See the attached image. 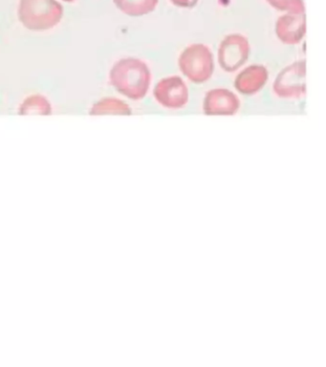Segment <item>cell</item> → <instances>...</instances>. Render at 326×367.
<instances>
[{
    "instance_id": "obj_15",
    "label": "cell",
    "mask_w": 326,
    "mask_h": 367,
    "mask_svg": "<svg viewBox=\"0 0 326 367\" xmlns=\"http://www.w3.org/2000/svg\"><path fill=\"white\" fill-rule=\"evenodd\" d=\"M62 1H64V2H74V1H76V0H62Z\"/></svg>"
},
{
    "instance_id": "obj_4",
    "label": "cell",
    "mask_w": 326,
    "mask_h": 367,
    "mask_svg": "<svg viewBox=\"0 0 326 367\" xmlns=\"http://www.w3.org/2000/svg\"><path fill=\"white\" fill-rule=\"evenodd\" d=\"M306 64L297 61L287 66L277 75L274 91L281 98H299L306 92Z\"/></svg>"
},
{
    "instance_id": "obj_11",
    "label": "cell",
    "mask_w": 326,
    "mask_h": 367,
    "mask_svg": "<svg viewBox=\"0 0 326 367\" xmlns=\"http://www.w3.org/2000/svg\"><path fill=\"white\" fill-rule=\"evenodd\" d=\"M113 2L123 14L130 16H142L151 12L159 0H113Z\"/></svg>"
},
{
    "instance_id": "obj_5",
    "label": "cell",
    "mask_w": 326,
    "mask_h": 367,
    "mask_svg": "<svg viewBox=\"0 0 326 367\" xmlns=\"http://www.w3.org/2000/svg\"><path fill=\"white\" fill-rule=\"evenodd\" d=\"M250 55L248 39L238 34L226 37L218 49V61L226 72H234L243 65Z\"/></svg>"
},
{
    "instance_id": "obj_7",
    "label": "cell",
    "mask_w": 326,
    "mask_h": 367,
    "mask_svg": "<svg viewBox=\"0 0 326 367\" xmlns=\"http://www.w3.org/2000/svg\"><path fill=\"white\" fill-rule=\"evenodd\" d=\"M239 106V99L234 93L223 88L213 89L205 97L204 113L208 116H232Z\"/></svg>"
},
{
    "instance_id": "obj_6",
    "label": "cell",
    "mask_w": 326,
    "mask_h": 367,
    "mask_svg": "<svg viewBox=\"0 0 326 367\" xmlns=\"http://www.w3.org/2000/svg\"><path fill=\"white\" fill-rule=\"evenodd\" d=\"M156 100L164 107L179 109L188 100V89L184 81L177 76L163 78L153 91Z\"/></svg>"
},
{
    "instance_id": "obj_9",
    "label": "cell",
    "mask_w": 326,
    "mask_h": 367,
    "mask_svg": "<svg viewBox=\"0 0 326 367\" xmlns=\"http://www.w3.org/2000/svg\"><path fill=\"white\" fill-rule=\"evenodd\" d=\"M268 71L262 65H252L245 68L236 77L234 86L243 95H253L265 85Z\"/></svg>"
},
{
    "instance_id": "obj_14",
    "label": "cell",
    "mask_w": 326,
    "mask_h": 367,
    "mask_svg": "<svg viewBox=\"0 0 326 367\" xmlns=\"http://www.w3.org/2000/svg\"><path fill=\"white\" fill-rule=\"evenodd\" d=\"M174 5L181 8H191L195 6L198 0H170Z\"/></svg>"
},
{
    "instance_id": "obj_10",
    "label": "cell",
    "mask_w": 326,
    "mask_h": 367,
    "mask_svg": "<svg viewBox=\"0 0 326 367\" xmlns=\"http://www.w3.org/2000/svg\"><path fill=\"white\" fill-rule=\"evenodd\" d=\"M131 113L128 104L116 98L102 99L93 104L89 111L91 116H103V115L130 116Z\"/></svg>"
},
{
    "instance_id": "obj_2",
    "label": "cell",
    "mask_w": 326,
    "mask_h": 367,
    "mask_svg": "<svg viewBox=\"0 0 326 367\" xmlns=\"http://www.w3.org/2000/svg\"><path fill=\"white\" fill-rule=\"evenodd\" d=\"M17 15L26 29L44 32L59 23L63 7L56 0H19Z\"/></svg>"
},
{
    "instance_id": "obj_1",
    "label": "cell",
    "mask_w": 326,
    "mask_h": 367,
    "mask_svg": "<svg viewBox=\"0 0 326 367\" xmlns=\"http://www.w3.org/2000/svg\"><path fill=\"white\" fill-rule=\"evenodd\" d=\"M112 86L131 100H138L147 95L151 74L144 62L134 57L122 59L113 65L109 73Z\"/></svg>"
},
{
    "instance_id": "obj_12",
    "label": "cell",
    "mask_w": 326,
    "mask_h": 367,
    "mask_svg": "<svg viewBox=\"0 0 326 367\" xmlns=\"http://www.w3.org/2000/svg\"><path fill=\"white\" fill-rule=\"evenodd\" d=\"M52 113L51 104L44 96L41 95H32L26 98L23 103L19 106L18 114L21 116H28V115H40V116H48Z\"/></svg>"
},
{
    "instance_id": "obj_3",
    "label": "cell",
    "mask_w": 326,
    "mask_h": 367,
    "mask_svg": "<svg viewBox=\"0 0 326 367\" xmlns=\"http://www.w3.org/2000/svg\"><path fill=\"white\" fill-rule=\"evenodd\" d=\"M179 67L189 81L203 83L212 76L213 56L204 44H192L180 56Z\"/></svg>"
},
{
    "instance_id": "obj_13",
    "label": "cell",
    "mask_w": 326,
    "mask_h": 367,
    "mask_svg": "<svg viewBox=\"0 0 326 367\" xmlns=\"http://www.w3.org/2000/svg\"><path fill=\"white\" fill-rule=\"evenodd\" d=\"M271 6L279 11L290 12L291 14H304L303 0H267Z\"/></svg>"
},
{
    "instance_id": "obj_8",
    "label": "cell",
    "mask_w": 326,
    "mask_h": 367,
    "mask_svg": "<svg viewBox=\"0 0 326 367\" xmlns=\"http://www.w3.org/2000/svg\"><path fill=\"white\" fill-rule=\"evenodd\" d=\"M275 32L283 43L294 45L299 43L306 33L304 14H290L280 16L276 21Z\"/></svg>"
}]
</instances>
